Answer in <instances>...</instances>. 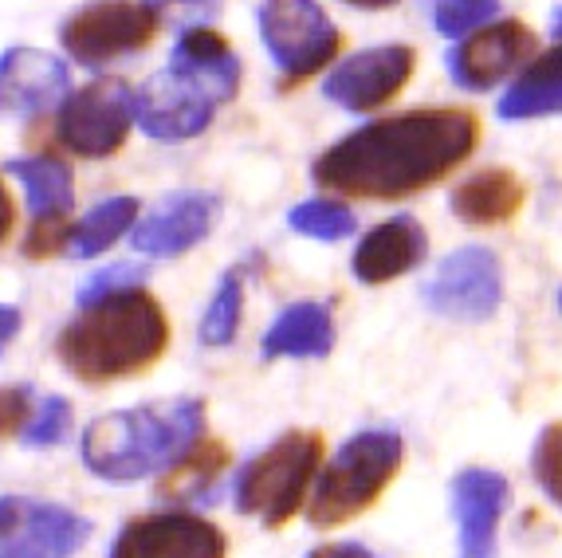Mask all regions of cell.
Returning a JSON list of instances; mask_svg holds the SVG:
<instances>
[{
  "label": "cell",
  "mask_w": 562,
  "mask_h": 558,
  "mask_svg": "<svg viewBox=\"0 0 562 558\" xmlns=\"http://www.w3.org/2000/svg\"><path fill=\"white\" fill-rule=\"evenodd\" d=\"M480 122L460 107L378 119L319 154L315 186L355 201H402L437 186L472 158Z\"/></svg>",
  "instance_id": "obj_1"
},
{
  "label": "cell",
  "mask_w": 562,
  "mask_h": 558,
  "mask_svg": "<svg viewBox=\"0 0 562 558\" xmlns=\"http://www.w3.org/2000/svg\"><path fill=\"white\" fill-rule=\"evenodd\" d=\"M169 346V323L161 303L146 288H122L114 295L83 303L59 335V362L79 382L106 386L146 373Z\"/></svg>",
  "instance_id": "obj_2"
},
{
  "label": "cell",
  "mask_w": 562,
  "mask_h": 558,
  "mask_svg": "<svg viewBox=\"0 0 562 558\" xmlns=\"http://www.w3.org/2000/svg\"><path fill=\"white\" fill-rule=\"evenodd\" d=\"M205 437V401L169 398L154 405H134L99 417L83 437V465L99 480L134 484L166 472Z\"/></svg>",
  "instance_id": "obj_3"
},
{
  "label": "cell",
  "mask_w": 562,
  "mask_h": 558,
  "mask_svg": "<svg viewBox=\"0 0 562 558\" xmlns=\"http://www.w3.org/2000/svg\"><path fill=\"white\" fill-rule=\"evenodd\" d=\"M405 465V440L394 428H366L338 448L335 460L315 480V495L307 503V520L315 527H338L374 507L378 495L394 484Z\"/></svg>",
  "instance_id": "obj_4"
},
{
  "label": "cell",
  "mask_w": 562,
  "mask_h": 558,
  "mask_svg": "<svg viewBox=\"0 0 562 558\" xmlns=\"http://www.w3.org/2000/svg\"><path fill=\"white\" fill-rule=\"evenodd\" d=\"M323 465V437L295 428L283 433L276 445L252 456L244 472L236 476V507L244 515L260 520L263 527H283L307 500V488L315 484Z\"/></svg>",
  "instance_id": "obj_5"
},
{
  "label": "cell",
  "mask_w": 562,
  "mask_h": 558,
  "mask_svg": "<svg viewBox=\"0 0 562 558\" xmlns=\"http://www.w3.org/2000/svg\"><path fill=\"white\" fill-rule=\"evenodd\" d=\"M260 36L280 67V87H300L319 75L342 47V32L323 12L319 0H263Z\"/></svg>",
  "instance_id": "obj_6"
},
{
  "label": "cell",
  "mask_w": 562,
  "mask_h": 558,
  "mask_svg": "<svg viewBox=\"0 0 562 558\" xmlns=\"http://www.w3.org/2000/svg\"><path fill=\"white\" fill-rule=\"evenodd\" d=\"M134 126V91L119 75H103L83 91L67 94L56 114V138L76 158H111L126 146Z\"/></svg>",
  "instance_id": "obj_7"
},
{
  "label": "cell",
  "mask_w": 562,
  "mask_h": 558,
  "mask_svg": "<svg viewBox=\"0 0 562 558\" xmlns=\"http://www.w3.org/2000/svg\"><path fill=\"white\" fill-rule=\"evenodd\" d=\"M154 36H158V12L146 0H91L59 29V44L83 67L134 56Z\"/></svg>",
  "instance_id": "obj_8"
},
{
  "label": "cell",
  "mask_w": 562,
  "mask_h": 558,
  "mask_svg": "<svg viewBox=\"0 0 562 558\" xmlns=\"http://www.w3.org/2000/svg\"><path fill=\"white\" fill-rule=\"evenodd\" d=\"M91 539V523L59 503L4 495L0 500V558H71Z\"/></svg>",
  "instance_id": "obj_9"
},
{
  "label": "cell",
  "mask_w": 562,
  "mask_h": 558,
  "mask_svg": "<svg viewBox=\"0 0 562 558\" xmlns=\"http://www.w3.org/2000/svg\"><path fill=\"white\" fill-rule=\"evenodd\" d=\"M499 299H504V271L496 252L476 244L445 256L437 276L425 283V303L457 323H484L499 311Z\"/></svg>",
  "instance_id": "obj_10"
},
{
  "label": "cell",
  "mask_w": 562,
  "mask_h": 558,
  "mask_svg": "<svg viewBox=\"0 0 562 558\" xmlns=\"http://www.w3.org/2000/svg\"><path fill=\"white\" fill-rule=\"evenodd\" d=\"M413 64H417V56L405 44L366 47V52H355L350 59H342L323 79V94L330 103L347 107V111H378V107H385L405 91Z\"/></svg>",
  "instance_id": "obj_11"
},
{
  "label": "cell",
  "mask_w": 562,
  "mask_h": 558,
  "mask_svg": "<svg viewBox=\"0 0 562 558\" xmlns=\"http://www.w3.org/2000/svg\"><path fill=\"white\" fill-rule=\"evenodd\" d=\"M228 539L216 523L189 512H158L126 523L106 558H225Z\"/></svg>",
  "instance_id": "obj_12"
},
{
  "label": "cell",
  "mask_w": 562,
  "mask_h": 558,
  "mask_svg": "<svg viewBox=\"0 0 562 558\" xmlns=\"http://www.w3.org/2000/svg\"><path fill=\"white\" fill-rule=\"evenodd\" d=\"M535 52V32L524 20H496L469 32L449 52V71L464 91H492Z\"/></svg>",
  "instance_id": "obj_13"
},
{
  "label": "cell",
  "mask_w": 562,
  "mask_h": 558,
  "mask_svg": "<svg viewBox=\"0 0 562 558\" xmlns=\"http://www.w3.org/2000/svg\"><path fill=\"white\" fill-rule=\"evenodd\" d=\"M71 91V71L56 52L9 47L0 56V114L32 119L59 107Z\"/></svg>",
  "instance_id": "obj_14"
},
{
  "label": "cell",
  "mask_w": 562,
  "mask_h": 558,
  "mask_svg": "<svg viewBox=\"0 0 562 558\" xmlns=\"http://www.w3.org/2000/svg\"><path fill=\"white\" fill-rule=\"evenodd\" d=\"M166 71L213 107L233 103L236 91H240V59L228 47V40L213 29L181 32Z\"/></svg>",
  "instance_id": "obj_15"
},
{
  "label": "cell",
  "mask_w": 562,
  "mask_h": 558,
  "mask_svg": "<svg viewBox=\"0 0 562 558\" xmlns=\"http://www.w3.org/2000/svg\"><path fill=\"white\" fill-rule=\"evenodd\" d=\"M213 111V103H205L186 83H178L169 71L154 75L142 91H134V122L161 146H178V142L205 134Z\"/></svg>",
  "instance_id": "obj_16"
},
{
  "label": "cell",
  "mask_w": 562,
  "mask_h": 558,
  "mask_svg": "<svg viewBox=\"0 0 562 558\" xmlns=\"http://www.w3.org/2000/svg\"><path fill=\"white\" fill-rule=\"evenodd\" d=\"M216 216H221V201L213 193L189 189V193L166 197L146 221L134 224L131 241L146 256H181V252L198 248L213 233Z\"/></svg>",
  "instance_id": "obj_17"
},
{
  "label": "cell",
  "mask_w": 562,
  "mask_h": 558,
  "mask_svg": "<svg viewBox=\"0 0 562 558\" xmlns=\"http://www.w3.org/2000/svg\"><path fill=\"white\" fill-rule=\"evenodd\" d=\"M507 507V480L487 468H464L452 480V512L460 523V558H492L499 515Z\"/></svg>",
  "instance_id": "obj_18"
},
{
  "label": "cell",
  "mask_w": 562,
  "mask_h": 558,
  "mask_svg": "<svg viewBox=\"0 0 562 558\" xmlns=\"http://www.w3.org/2000/svg\"><path fill=\"white\" fill-rule=\"evenodd\" d=\"M425 252H429V241H425L422 224L413 216H394L362 236L350 268H355L358 283L374 288V283H390V279L413 271L425 260Z\"/></svg>",
  "instance_id": "obj_19"
},
{
  "label": "cell",
  "mask_w": 562,
  "mask_h": 558,
  "mask_svg": "<svg viewBox=\"0 0 562 558\" xmlns=\"http://www.w3.org/2000/svg\"><path fill=\"white\" fill-rule=\"evenodd\" d=\"M449 205L464 224H504L524 205V181L507 169H480L452 189Z\"/></svg>",
  "instance_id": "obj_20"
},
{
  "label": "cell",
  "mask_w": 562,
  "mask_h": 558,
  "mask_svg": "<svg viewBox=\"0 0 562 558\" xmlns=\"http://www.w3.org/2000/svg\"><path fill=\"white\" fill-rule=\"evenodd\" d=\"M335 346V323L323 303H295L263 335V358H323Z\"/></svg>",
  "instance_id": "obj_21"
},
{
  "label": "cell",
  "mask_w": 562,
  "mask_h": 558,
  "mask_svg": "<svg viewBox=\"0 0 562 558\" xmlns=\"http://www.w3.org/2000/svg\"><path fill=\"white\" fill-rule=\"evenodd\" d=\"M228 468V448L221 440H193L181 460L161 472V500H181V503H209L216 500V484Z\"/></svg>",
  "instance_id": "obj_22"
},
{
  "label": "cell",
  "mask_w": 562,
  "mask_h": 558,
  "mask_svg": "<svg viewBox=\"0 0 562 558\" xmlns=\"http://www.w3.org/2000/svg\"><path fill=\"white\" fill-rule=\"evenodd\" d=\"M562 111V44L539 56L504 94V119H543Z\"/></svg>",
  "instance_id": "obj_23"
},
{
  "label": "cell",
  "mask_w": 562,
  "mask_h": 558,
  "mask_svg": "<svg viewBox=\"0 0 562 558\" xmlns=\"http://www.w3.org/2000/svg\"><path fill=\"white\" fill-rule=\"evenodd\" d=\"M12 174L29 189L32 216H67L76 209V177L56 158H16Z\"/></svg>",
  "instance_id": "obj_24"
},
{
  "label": "cell",
  "mask_w": 562,
  "mask_h": 558,
  "mask_svg": "<svg viewBox=\"0 0 562 558\" xmlns=\"http://www.w3.org/2000/svg\"><path fill=\"white\" fill-rule=\"evenodd\" d=\"M134 221H138V197H111L103 205H94L91 213L71 228L67 252H71L76 260H94L99 252L119 244V236L131 233Z\"/></svg>",
  "instance_id": "obj_25"
},
{
  "label": "cell",
  "mask_w": 562,
  "mask_h": 558,
  "mask_svg": "<svg viewBox=\"0 0 562 558\" xmlns=\"http://www.w3.org/2000/svg\"><path fill=\"white\" fill-rule=\"evenodd\" d=\"M240 311H244V283L240 271H228L216 288L213 303L205 308L201 319V343L205 346H228L236 338V326H240Z\"/></svg>",
  "instance_id": "obj_26"
},
{
  "label": "cell",
  "mask_w": 562,
  "mask_h": 558,
  "mask_svg": "<svg viewBox=\"0 0 562 558\" xmlns=\"http://www.w3.org/2000/svg\"><path fill=\"white\" fill-rule=\"evenodd\" d=\"M288 224L311 241H342L355 233V213L342 201H303L288 213Z\"/></svg>",
  "instance_id": "obj_27"
},
{
  "label": "cell",
  "mask_w": 562,
  "mask_h": 558,
  "mask_svg": "<svg viewBox=\"0 0 562 558\" xmlns=\"http://www.w3.org/2000/svg\"><path fill=\"white\" fill-rule=\"evenodd\" d=\"M499 12V0H441L432 20H437V32L449 40H464L469 32L492 24Z\"/></svg>",
  "instance_id": "obj_28"
},
{
  "label": "cell",
  "mask_w": 562,
  "mask_h": 558,
  "mask_svg": "<svg viewBox=\"0 0 562 558\" xmlns=\"http://www.w3.org/2000/svg\"><path fill=\"white\" fill-rule=\"evenodd\" d=\"M71 433V401L67 398H44L40 410L29 413L20 437L24 445H59V440Z\"/></svg>",
  "instance_id": "obj_29"
},
{
  "label": "cell",
  "mask_w": 562,
  "mask_h": 558,
  "mask_svg": "<svg viewBox=\"0 0 562 558\" xmlns=\"http://www.w3.org/2000/svg\"><path fill=\"white\" fill-rule=\"evenodd\" d=\"M535 480L562 507V421L547 425L535 440V456H531Z\"/></svg>",
  "instance_id": "obj_30"
},
{
  "label": "cell",
  "mask_w": 562,
  "mask_h": 558,
  "mask_svg": "<svg viewBox=\"0 0 562 558\" xmlns=\"http://www.w3.org/2000/svg\"><path fill=\"white\" fill-rule=\"evenodd\" d=\"M122 288H146V268L142 264H106L103 271H94L83 288H79V308L103 295H114Z\"/></svg>",
  "instance_id": "obj_31"
},
{
  "label": "cell",
  "mask_w": 562,
  "mask_h": 558,
  "mask_svg": "<svg viewBox=\"0 0 562 558\" xmlns=\"http://www.w3.org/2000/svg\"><path fill=\"white\" fill-rule=\"evenodd\" d=\"M67 236H71L67 216H32V228L24 233V256L47 260L59 248H67Z\"/></svg>",
  "instance_id": "obj_32"
},
{
  "label": "cell",
  "mask_w": 562,
  "mask_h": 558,
  "mask_svg": "<svg viewBox=\"0 0 562 558\" xmlns=\"http://www.w3.org/2000/svg\"><path fill=\"white\" fill-rule=\"evenodd\" d=\"M32 413V393L29 386H0V437H12L24 428Z\"/></svg>",
  "instance_id": "obj_33"
},
{
  "label": "cell",
  "mask_w": 562,
  "mask_h": 558,
  "mask_svg": "<svg viewBox=\"0 0 562 558\" xmlns=\"http://www.w3.org/2000/svg\"><path fill=\"white\" fill-rule=\"evenodd\" d=\"M307 558H374L366 547H358V543H327V547L311 550Z\"/></svg>",
  "instance_id": "obj_34"
},
{
  "label": "cell",
  "mask_w": 562,
  "mask_h": 558,
  "mask_svg": "<svg viewBox=\"0 0 562 558\" xmlns=\"http://www.w3.org/2000/svg\"><path fill=\"white\" fill-rule=\"evenodd\" d=\"M20 335V311L9 308V303H0V354L9 350V343Z\"/></svg>",
  "instance_id": "obj_35"
},
{
  "label": "cell",
  "mask_w": 562,
  "mask_h": 558,
  "mask_svg": "<svg viewBox=\"0 0 562 558\" xmlns=\"http://www.w3.org/2000/svg\"><path fill=\"white\" fill-rule=\"evenodd\" d=\"M12 228H16V205H12L9 189H4V181H0V244L9 241Z\"/></svg>",
  "instance_id": "obj_36"
},
{
  "label": "cell",
  "mask_w": 562,
  "mask_h": 558,
  "mask_svg": "<svg viewBox=\"0 0 562 558\" xmlns=\"http://www.w3.org/2000/svg\"><path fill=\"white\" fill-rule=\"evenodd\" d=\"M146 4H150L154 12L158 9H189V12H213L216 4H221V0H146Z\"/></svg>",
  "instance_id": "obj_37"
},
{
  "label": "cell",
  "mask_w": 562,
  "mask_h": 558,
  "mask_svg": "<svg viewBox=\"0 0 562 558\" xmlns=\"http://www.w3.org/2000/svg\"><path fill=\"white\" fill-rule=\"evenodd\" d=\"M347 4H355V9H390L397 0H347Z\"/></svg>",
  "instance_id": "obj_38"
},
{
  "label": "cell",
  "mask_w": 562,
  "mask_h": 558,
  "mask_svg": "<svg viewBox=\"0 0 562 558\" xmlns=\"http://www.w3.org/2000/svg\"><path fill=\"white\" fill-rule=\"evenodd\" d=\"M551 32H554V40H562V9L554 12V24H551Z\"/></svg>",
  "instance_id": "obj_39"
},
{
  "label": "cell",
  "mask_w": 562,
  "mask_h": 558,
  "mask_svg": "<svg viewBox=\"0 0 562 558\" xmlns=\"http://www.w3.org/2000/svg\"><path fill=\"white\" fill-rule=\"evenodd\" d=\"M559 303H562V295H559Z\"/></svg>",
  "instance_id": "obj_40"
}]
</instances>
